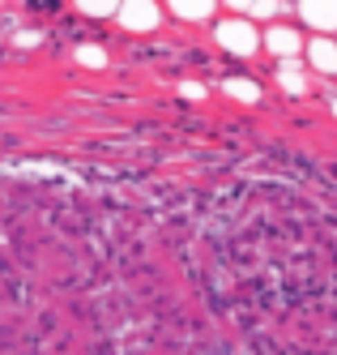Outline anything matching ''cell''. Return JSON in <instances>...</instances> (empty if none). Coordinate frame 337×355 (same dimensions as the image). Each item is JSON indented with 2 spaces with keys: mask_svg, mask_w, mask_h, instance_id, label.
Masks as SVG:
<instances>
[{
  "mask_svg": "<svg viewBox=\"0 0 337 355\" xmlns=\"http://www.w3.org/2000/svg\"><path fill=\"white\" fill-rule=\"evenodd\" d=\"M77 60H82L86 69H102L107 64V52H102V47H77Z\"/></svg>",
  "mask_w": 337,
  "mask_h": 355,
  "instance_id": "8fae6325",
  "label": "cell"
},
{
  "mask_svg": "<svg viewBox=\"0 0 337 355\" xmlns=\"http://www.w3.org/2000/svg\"><path fill=\"white\" fill-rule=\"evenodd\" d=\"M158 21H163V9L158 5H149V0H128V5H120V26L124 31H158Z\"/></svg>",
  "mask_w": 337,
  "mask_h": 355,
  "instance_id": "7a4b0ae2",
  "label": "cell"
},
{
  "mask_svg": "<svg viewBox=\"0 0 337 355\" xmlns=\"http://www.w3.org/2000/svg\"><path fill=\"white\" fill-rule=\"evenodd\" d=\"M222 90H226L230 98H239V103H256V98H261V86H256V82H244V78H230Z\"/></svg>",
  "mask_w": 337,
  "mask_h": 355,
  "instance_id": "9c48e42d",
  "label": "cell"
},
{
  "mask_svg": "<svg viewBox=\"0 0 337 355\" xmlns=\"http://www.w3.org/2000/svg\"><path fill=\"white\" fill-rule=\"evenodd\" d=\"M333 116H337V94H333Z\"/></svg>",
  "mask_w": 337,
  "mask_h": 355,
  "instance_id": "4fadbf2b",
  "label": "cell"
},
{
  "mask_svg": "<svg viewBox=\"0 0 337 355\" xmlns=\"http://www.w3.org/2000/svg\"><path fill=\"white\" fill-rule=\"evenodd\" d=\"M307 60H312V69H320V73H337V43L333 39H312L307 43Z\"/></svg>",
  "mask_w": 337,
  "mask_h": 355,
  "instance_id": "5b68a950",
  "label": "cell"
},
{
  "mask_svg": "<svg viewBox=\"0 0 337 355\" xmlns=\"http://www.w3.org/2000/svg\"><path fill=\"white\" fill-rule=\"evenodd\" d=\"M184 94H188V98H201V94H205V90H201V86H197V82H184Z\"/></svg>",
  "mask_w": 337,
  "mask_h": 355,
  "instance_id": "7c38bea8",
  "label": "cell"
},
{
  "mask_svg": "<svg viewBox=\"0 0 337 355\" xmlns=\"http://www.w3.org/2000/svg\"><path fill=\"white\" fill-rule=\"evenodd\" d=\"M82 13H90V17H120V5H111V0H86Z\"/></svg>",
  "mask_w": 337,
  "mask_h": 355,
  "instance_id": "30bf717a",
  "label": "cell"
},
{
  "mask_svg": "<svg viewBox=\"0 0 337 355\" xmlns=\"http://www.w3.org/2000/svg\"><path fill=\"white\" fill-rule=\"evenodd\" d=\"M299 17L316 31H337V0H303Z\"/></svg>",
  "mask_w": 337,
  "mask_h": 355,
  "instance_id": "3957f363",
  "label": "cell"
},
{
  "mask_svg": "<svg viewBox=\"0 0 337 355\" xmlns=\"http://www.w3.org/2000/svg\"><path fill=\"white\" fill-rule=\"evenodd\" d=\"M171 13H175V17H184V21H205V17L214 13V5H210V0H175Z\"/></svg>",
  "mask_w": 337,
  "mask_h": 355,
  "instance_id": "52a82bcc",
  "label": "cell"
},
{
  "mask_svg": "<svg viewBox=\"0 0 337 355\" xmlns=\"http://www.w3.org/2000/svg\"><path fill=\"white\" fill-rule=\"evenodd\" d=\"M265 47H269L273 56H282V60H295V56H299V47H303V39H299L295 26H269Z\"/></svg>",
  "mask_w": 337,
  "mask_h": 355,
  "instance_id": "277c9868",
  "label": "cell"
},
{
  "mask_svg": "<svg viewBox=\"0 0 337 355\" xmlns=\"http://www.w3.org/2000/svg\"><path fill=\"white\" fill-rule=\"evenodd\" d=\"M277 86L286 90V94H303V90H307L303 64H299V60H282V69H277Z\"/></svg>",
  "mask_w": 337,
  "mask_h": 355,
  "instance_id": "8992f818",
  "label": "cell"
},
{
  "mask_svg": "<svg viewBox=\"0 0 337 355\" xmlns=\"http://www.w3.org/2000/svg\"><path fill=\"white\" fill-rule=\"evenodd\" d=\"M214 39H218V47H226L230 56H252L256 52V26L248 17H226V21H218L214 26Z\"/></svg>",
  "mask_w": 337,
  "mask_h": 355,
  "instance_id": "6da1fadb",
  "label": "cell"
},
{
  "mask_svg": "<svg viewBox=\"0 0 337 355\" xmlns=\"http://www.w3.org/2000/svg\"><path fill=\"white\" fill-rule=\"evenodd\" d=\"M235 9L244 17H277L282 5H273V0H235Z\"/></svg>",
  "mask_w": 337,
  "mask_h": 355,
  "instance_id": "ba28073f",
  "label": "cell"
}]
</instances>
